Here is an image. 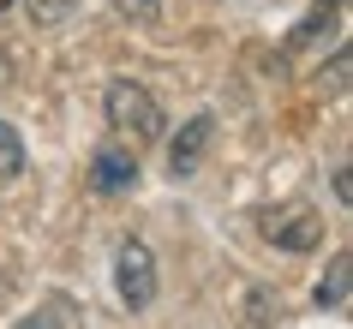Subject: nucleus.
I'll return each instance as SVG.
<instances>
[{"label":"nucleus","mask_w":353,"mask_h":329,"mask_svg":"<svg viewBox=\"0 0 353 329\" xmlns=\"http://www.w3.org/2000/svg\"><path fill=\"white\" fill-rule=\"evenodd\" d=\"M24 6H30V24H66L78 0H24Z\"/></svg>","instance_id":"nucleus-11"},{"label":"nucleus","mask_w":353,"mask_h":329,"mask_svg":"<svg viewBox=\"0 0 353 329\" xmlns=\"http://www.w3.org/2000/svg\"><path fill=\"white\" fill-rule=\"evenodd\" d=\"M347 293H353V257L341 252L330 263V275L317 281V306H323V311H341V306H347Z\"/></svg>","instance_id":"nucleus-7"},{"label":"nucleus","mask_w":353,"mask_h":329,"mask_svg":"<svg viewBox=\"0 0 353 329\" xmlns=\"http://www.w3.org/2000/svg\"><path fill=\"white\" fill-rule=\"evenodd\" d=\"M258 228H263V239H276L281 252H312L317 239H323V216H317V210H305V203L270 210V216H263Z\"/></svg>","instance_id":"nucleus-3"},{"label":"nucleus","mask_w":353,"mask_h":329,"mask_svg":"<svg viewBox=\"0 0 353 329\" xmlns=\"http://www.w3.org/2000/svg\"><path fill=\"white\" fill-rule=\"evenodd\" d=\"M90 186L96 192H126V186H138V156L126 144H102L90 156Z\"/></svg>","instance_id":"nucleus-5"},{"label":"nucleus","mask_w":353,"mask_h":329,"mask_svg":"<svg viewBox=\"0 0 353 329\" xmlns=\"http://www.w3.org/2000/svg\"><path fill=\"white\" fill-rule=\"evenodd\" d=\"M24 174V138L0 120V180H19Z\"/></svg>","instance_id":"nucleus-9"},{"label":"nucleus","mask_w":353,"mask_h":329,"mask_svg":"<svg viewBox=\"0 0 353 329\" xmlns=\"http://www.w3.org/2000/svg\"><path fill=\"white\" fill-rule=\"evenodd\" d=\"M210 144H216V120H210V114L186 120V126H180V138L168 144V168H174V180H186L192 168L204 162V150H210Z\"/></svg>","instance_id":"nucleus-4"},{"label":"nucleus","mask_w":353,"mask_h":329,"mask_svg":"<svg viewBox=\"0 0 353 329\" xmlns=\"http://www.w3.org/2000/svg\"><path fill=\"white\" fill-rule=\"evenodd\" d=\"M12 329H72V299H66V293H54L42 311H30V317H24V323H12Z\"/></svg>","instance_id":"nucleus-8"},{"label":"nucleus","mask_w":353,"mask_h":329,"mask_svg":"<svg viewBox=\"0 0 353 329\" xmlns=\"http://www.w3.org/2000/svg\"><path fill=\"white\" fill-rule=\"evenodd\" d=\"M108 126L120 132V138H132V150L156 144V138H162V108H156V96H150L144 84L120 78V84H108Z\"/></svg>","instance_id":"nucleus-1"},{"label":"nucleus","mask_w":353,"mask_h":329,"mask_svg":"<svg viewBox=\"0 0 353 329\" xmlns=\"http://www.w3.org/2000/svg\"><path fill=\"white\" fill-rule=\"evenodd\" d=\"M114 288H120V299L132 311L156 306V257H150L144 239H120V252H114Z\"/></svg>","instance_id":"nucleus-2"},{"label":"nucleus","mask_w":353,"mask_h":329,"mask_svg":"<svg viewBox=\"0 0 353 329\" xmlns=\"http://www.w3.org/2000/svg\"><path fill=\"white\" fill-rule=\"evenodd\" d=\"M114 12L126 24H156L162 19V0H114Z\"/></svg>","instance_id":"nucleus-12"},{"label":"nucleus","mask_w":353,"mask_h":329,"mask_svg":"<svg viewBox=\"0 0 353 329\" xmlns=\"http://www.w3.org/2000/svg\"><path fill=\"white\" fill-rule=\"evenodd\" d=\"M0 6H12V0H0Z\"/></svg>","instance_id":"nucleus-13"},{"label":"nucleus","mask_w":353,"mask_h":329,"mask_svg":"<svg viewBox=\"0 0 353 329\" xmlns=\"http://www.w3.org/2000/svg\"><path fill=\"white\" fill-rule=\"evenodd\" d=\"M270 311H281L270 288H252V293H245V329H270V323H276Z\"/></svg>","instance_id":"nucleus-10"},{"label":"nucleus","mask_w":353,"mask_h":329,"mask_svg":"<svg viewBox=\"0 0 353 329\" xmlns=\"http://www.w3.org/2000/svg\"><path fill=\"white\" fill-rule=\"evenodd\" d=\"M335 19H341V0H317L312 12H305V24L294 30V42H288V48H294V54H305L317 37H330V30H335Z\"/></svg>","instance_id":"nucleus-6"}]
</instances>
